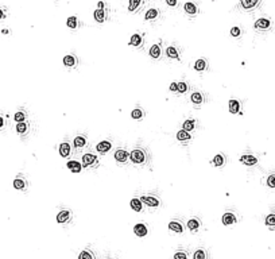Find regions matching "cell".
<instances>
[{"instance_id":"21","label":"cell","mask_w":275,"mask_h":259,"mask_svg":"<svg viewBox=\"0 0 275 259\" xmlns=\"http://www.w3.org/2000/svg\"><path fill=\"white\" fill-rule=\"evenodd\" d=\"M144 43V35L142 33H136L130 38V46L136 47V49H142Z\"/></svg>"},{"instance_id":"27","label":"cell","mask_w":275,"mask_h":259,"mask_svg":"<svg viewBox=\"0 0 275 259\" xmlns=\"http://www.w3.org/2000/svg\"><path fill=\"white\" fill-rule=\"evenodd\" d=\"M131 117H132L134 120L142 121V120L144 119V117H146V111H144L143 108H142V107H140V105H139V104H138V105L135 107L134 110L131 111Z\"/></svg>"},{"instance_id":"32","label":"cell","mask_w":275,"mask_h":259,"mask_svg":"<svg viewBox=\"0 0 275 259\" xmlns=\"http://www.w3.org/2000/svg\"><path fill=\"white\" fill-rule=\"evenodd\" d=\"M130 207H131V209L138 212V213H142L143 209H144V205L142 202V200L139 197H132L131 201H130Z\"/></svg>"},{"instance_id":"46","label":"cell","mask_w":275,"mask_h":259,"mask_svg":"<svg viewBox=\"0 0 275 259\" xmlns=\"http://www.w3.org/2000/svg\"><path fill=\"white\" fill-rule=\"evenodd\" d=\"M6 124H7V120H6V117H4L3 115H0V130H3L4 127H6Z\"/></svg>"},{"instance_id":"17","label":"cell","mask_w":275,"mask_h":259,"mask_svg":"<svg viewBox=\"0 0 275 259\" xmlns=\"http://www.w3.org/2000/svg\"><path fill=\"white\" fill-rule=\"evenodd\" d=\"M239 161H240L243 165H246V166H255V165H258V157H255L252 153H244L243 155H240Z\"/></svg>"},{"instance_id":"38","label":"cell","mask_w":275,"mask_h":259,"mask_svg":"<svg viewBox=\"0 0 275 259\" xmlns=\"http://www.w3.org/2000/svg\"><path fill=\"white\" fill-rule=\"evenodd\" d=\"M190 90V84L186 80H181L178 83V93L179 94H186Z\"/></svg>"},{"instance_id":"18","label":"cell","mask_w":275,"mask_h":259,"mask_svg":"<svg viewBox=\"0 0 275 259\" xmlns=\"http://www.w3.org/2000/svg\"><path fill=\"white\" fill-rule=\"evenodd\" d=\"M193 69H194L197 73H205L206 70L209 69V63H208V60L206 58H198V60L194 62V65H193Z\"/></svg>"},{"instance_id":"7","label":"cell","mask_w":275,"mask_h":259,"mask_svg":"<svg viewBox=\"0 0 275 259\" xmlns=\"http://www.w3.org/2000/svg\"><path fill=\"white\" fill-rule=\"evenodd\" d=\"M93 18L97 23H104V22L108 19V12L105 8L104 2H98L97 4V10L93 12Z\"/></svg>"},{"instance_id":"43","label":"cell","mask_w":275,"mask_h":259,"mask_svg":"<svg viewBox=\"0 0 275 259\" xmlns=\"http://www.w3.org/2000/svg\"><path fill=\"white\" fill-rule=\"evenodd\" d=\"M266 184H267L268 188L275 189V173H271V174L267 177V181H266Z\"/></svg>"},{"instance_id":"36","label":"cell","mask_w":275,"mask_h":259,"mask_svg":"<svg viewBox=\"0 0 275 259\" xmlns=\"http://www.w3.org/2000/svg\"><path fill=\"white\" fill-rule=\"evenodd\" d=\"M189 258H190V252L186 248H182V247L175 250L174 255H173V259H189Z\"/></svg>"},{"instance_id":"31","label":"cell","mask_w":275,"mask_h":259,"mask_svg":"<svg viewBox=\"0 0 275 259\" xmlns=\"http://www.w3.org/2000/svg\"><path fill=\"white\" fill-rule=\"evenodd\" d=\"M159 16H161V11L158 10V8H150V10L146 11V13H144V19L147 22H155L159 19Z\"/></svg>"},{"instance_id":"3","label":"cell","mask_w":275,"mask_h":259,"mask_svg":"<svg viewBox=\"0 0 275 259\" xmlns=\"http://www.w3.org/2000/svg\"><path fill=\"white\" fill-rule=\"evenodd\" d=\"M81 163H82V167L87 170H94L100 166V159L94 153H85L82 155V159H81Z\"/></svg>"},{"instance_id":"4","label":"cell","mask_w":275,"mask_h":259,"mask_svg":"<svg viewBox=\"0 0 275 259\" xmlns=\"http://www.w3.org/2000/svg\"><path fill=\"white\" fill-rule=\"evenodd\" d=\"M73 221V212L69 208H61L57 213V223L62 227H69Z\"/></svg>"},{"instance_id":"23","label":"cell","mask_w":275,"mask_h":259,"mask_svg":"<svg viewBox=\"0 0 275 259\" xmlns=\"http://www.w3.org/2000/svg\"><path fill=\"white\" fill-rule=\"evenodd\" d=\"M197 126H198L197 119H194V117H188V119H185L182 123V130L188 131V132H193V131L197 128Z\"/></svg>"},{"instance_id":"40","label":"cell","mask_w":275,"mask_h":259,"mask_svg":"<svg viewBox=\"0 0 275 259\" xmlns=\"http://www.w3.org/2000/svg\"><path fill=\"white\" fill-rule=\"evenodd\" d=\"M264 224L267 225L270 229H274V228H275V212H271L270 215L266 216Z\"/></svg>"},{"instance_id":"6","label":"cell","mask_w":275,"mask_h":259,"mask_svg":"<svg viewBox=\"0 0 275 259\" xmlns=\"http://www.w3.org/2000/svg\"><path fill=\"white\" fill-rule=\"evenodd\" d=\"M205 101H206V97H205V93L202 92V90L196 89L190 93V103L193 104V107L194 108L202 107L205 104Z\"/></svg>"},{"instance_id":"14","label":"cell","mask_w":275,"mask_h":259,"mask_svg":"<svg viewBox=\"0 0 275 259\" xmlns=\"http://www.w3.org/2000/svg\"><path fill=\"white\" fill-rule=\"evenodd\" d=\"M201 227H202L201 219L200 217H197V216H192L186 223V228L190 231L192 234H197L198 231L201 229Z\"/></svg>"},{"instance_id":"42","label":"cell","mask_w":275,"mask_h":259,"mask_svg":"<svg viewBox=\"0 0 275 259\" xmlns=\"http://www.w3.org/2000/svg\"><path fill=\"white\" fill-rule=\"evenodd\" d=\"M241 34H243L241 27L235 26V27H232V29H231V35H232L233 38H239V37H241Z\"/></svg>"},{"instance_id":"47","label":"cell","mask_w":275,"mask_h":259,"mask_svg":"<svg viewBox=\"0 0 275 259\" xmlns=\"http://www.w3.org/2000/svg\"><path fill=\"white\" fill-rule=\"evenodd\" d=\"M7 18V12L3 10V8H0V20H3V19H6Z\"/></svg>"},{"instance_id":"13","label":"cell","mask_w":275,"mask_h":259,"mask_svg":"<svg viewBox=\"0 0 275 259\" xmlns=\"http://www.w3.org/2000/svg\"><path fill=\"white\" fill-rule=\"evenodd\" d=\"M237 221H239V217H237V213H236L235 211H227V212H224V215H223V217H221V223H223L225 227L235 225Z\"/></svg>"},{"instance_id":"20","label":"cell","mask_w":275,"mask_h":259,"mask_svg":"<svg viewBox=\"0 0 275 259\" xmlns=\"http://www.w3.org/2000/svg\"><path fill=\"white\" fill-rule=\"evenodd\" d=\"M175 138H177L178 142L181 144H183V146H186V144H189L193 140L192 134L188 132V131H185V130H179L177 132V135H175Z\"/></svg>"},{"instance_id":"49","label":"cell","mask_w":275,"mask_h":259,"mask_svg":"<svg viewBox=\"0 0 275 259\" xmlns=\"http://www.w3.org/2000/svg\"><path fill=\"white\" fill-rule=\"evenodd\" d=\"M105 259H116V258H111V256H109V258H105Z\"/></svg>"},{"instance_id":"10","label":"cell","mask_w":275,"mask_h":259,"mask_svg":"<svg viewBox=\"0 0 275 259\" xmlns=\"http://www.w3.org/2000/svg\"><path fill=\"white\" fill-rule=\"evenodd\" d=\"M114 158L119 165L123 166L130 161V151L125 147H119V148H116V151L114 154Z\"/></svg>"},{"instance_id":"25","label":"cell","mask_w":275,"mask_h":259,"mask_svg":"<svg viewBox=\"0 0 275 259\" xmlns=\"http://www.w3.org/2000/svg\"><path fill=\"white\" fill-rule=\"evenodd\" d=\"M183 11L186 12L189 16H196L200 10H198V6L194 2H186L183 4Z\"/></svg>"},{"instance_id":"39","label":"cell","mask_w":275,"mask_h":259,"mask_svg":"<svg viewBox=\"0 0 275 259\" xmlns=\"http://www.w3.org/2000/svg\"><path fill=\"white\" fill-rule=\"evenodd\" d=\"M66 24L69 27L70 30H77L78 26H80V22H78V18L77 16H69L66 20Z\"/></svg>"},{"instance_id":"9","label":"cell","mask_w":275,"mask_h":259,"mask_svg":"<svg viewBox=\"0 0 275 259\" xmlns=\"http://www.w3.org/2000/svg\"><path fill=\"white\" fill-rule=\"evenodd\" d=\"M167 227H169V229L171 231V232L178 234V235H182L185 232V229H186V225L183 224V220L179 219V217H175V219L170 220Z\"/></svg>"},{"instance_id":"24","label":"cell","mask_w":275,"mask_h":259,"mask_svg":"<svg viewBox=\"0 0 275 259\" xmlns=\"http://www.w3.org/2000/svg\"><path fill=\"white\" fill-rule=\"evenodd\" d=\"M210 163L214 167H224L225 165H227V157H225V154L219 153L213 157V159L210 161Z\"/></svg>"},{"instance_id":"37","label":"cell","mask_w":275,"mask_h":259,"mask_svg":"<svg viewBox=\"0 0 275 259\" xmlns=\"http://www.w3.org/2000/svg\"><path fill=\"white\" fill-rule=\"evenodd\" d=\"M258 3H259V0H240V6L243 10H246V11L255 8L258 6Z\"/></svg>"},{"instance_id":"15","label":"cell","mask_w":275,"mask_h":259,"mask_svg":"<svg viewBox=\"0 0 275 259\" xmlns=\"http://www.w3.org/2000/svg\"><path fill=\"white\" fill-rule=\"evenodd\" d=\"M62 63H64V66L67 67V69H76V67L78 66V57L73 53L66 54L64 57V60H62Z\"/></svg>"},{"instance_id":"29","label":"cell","mask_w":275,"mask_h":259,"mask_svg":"<svg viewBox=\"0 0 275 259\" xmlns=\"http://www.w3.org/2000/svg\"><path fill=\"white\" fill-rule=\"evenodd\" d=\"M78 259H96V251L91 247H85L80 251L78 254Z\"/></svg>"},{"instance_id":"1","label":"cell","mask_w":275,"mask_h":259,"mask_svg":"<svg viewBox=\"0 0 275 259\" xmlns=\"http://www.w3.org/2000/svg\"><path fill=\"white\" fill-rule=\"evenodd\" d=\"M130 161L136 166L150 165V161H151L150 150H148L147 147L142 146V144H136V146L130 151Z\"/></svg>"},{"instance_id":"30","label":"cell","mask_w":275,"mask_h":259,"mask_svg":"<svg viewBox=\"0 0 275 259\" xmlns=\"http://www.w3.org/2000/svg\"><path fill=\"white\" fill-rule=\"evenodd\" d=\"M192 259H209V251L205 247H197L193 251Z\"/></svg>"},{"instance_id":"41","label":"cell","mask_w":275,"mask_h":259,"mask_svg":"<svg viewBox=\"0 0 275 259\" xmlns=\"http://www.w3.org/2000/svg\"><path fill=\"white\" fill-rule=\"evenodd\" d=\"M142 4H143V0H130L128 11H130V12H135L136 10H139V8H140Z\"/></svg>"},{"instance_id":"2","label":"cell","mask_w":275,"mask_h":259,"mask_svg":"<svg viewBox=\"0 0 275 259\" xmlns=\"http://www.w3.org/2000/svg\"><path fill=\"white\" fill-rule=\"evenodd\" d=\"M143 205L147 207V208H151V209H158V208L162 207V200H161V196L155 192L152 193H144L142 194L140 197Z\"/></svg>"},{"instance_id":"11","label":"cell","mask_w":275,"mask_h":259,"mask_svg":"<svg viewBox=\"0 0 275 259\" xmlns=\"http://www.w3.org/2000/svg\"><path fill=\"white\" fill-rule=\"evenodd\" d=\"M114 148V140L112 139H104V140H100L97 144H96V151L100 154V155H105Z\"/></svg>"},{"instance_id":"22","label":"cell","mask_w":275,"mask_h":259,"mask_svg":"<svg viewBox=\"0 0 275 259\" xmlns=\"http://www.w3.org/2000/svg\"><path fill=\"white\" fill-rule=\"evenodd\" d=\"M148 56H150L152 60H161L162 58V43L158 42V43H154L152 46L148 50Z\"/></svg>"},{"instance_id":"26","label":"cell","mask_w":275,"mask_h":259,"mask_svg":"<svg viewBox=\"0 0 275 259\" xmlns=\"http://www.w3.org/2000/svg\"><path fill=\"white\" fill-rule=\"evenodd\" d=\"M15 130H16V134H18V135H20V136H23V138H24V136L29 135V132H30V123H29V121H22V123H16Z\"/></svg>"},{"instance_id":"33","label":"cell","mask_w":275,"mask_h":259,"mask_svg":"<svg viewBox=\"0 0 275 259\" xmlns=\"http://www.w3.org/2000/svg\"><path fill=\"white\" fill-rule=\"evenodd\" d=\"M228 108L231 113H240L241 111V101L237 99H231L228 101Z\"/></svg>"},{"instance_id":"19","label":"cell","mask_w":275,"mask_h":259,"mask_svg":"<svg viewBox=\"0 0 275 259\" xmlns=\"http://www.w3.org/2000/svg\"><path fill=\"white\" fill-rule=\"evenodd\" d=\"M148 232H150V229H148V225L146 223H138V224H135V227H134V234L136 235L138 238H146Z\"/></svg>"},{"instance_id":"34","label":"cell","mask_w":275,"mask_h":259,"mask_svg":"<svg viewBox=\"0 0 275 259\" xmlns=\"http://www.w3.org/2000/svg\"><path fill=\"white\" fill-rule=\"evenodd\" d=\"M66 166H67V169H69L71 173H81V171H82V169H84V167H82V163L78 162V161H76V159L67 161Z\"/></svg>"},{"instance_id":"28","label":"cell","mask_w":275,"mask_h":259,"mask_svg":"<svg viewBox=\"0 0 275 259\" xmlns=\"http://www.w3.org/2000/svg\"><path fill=\"white\" fill-rule=\"evenodd\" d=\"M270 26H271V20L267 19V18H260L255 22V30H260V31H264V30H268Z\"/></svg>"},{"instance_id":"44","label":"cell","mask_w":275,"mask_h":259,"mask_svg":"<svg viewBox=\"0 0 275 259\" xmlns=\"http://www.w3.org/2000/svg\"><path fill=\"white\" fill-rule=\"evenodd\" d=\"M169 89H170V92H173V93H178V83H175V81H173V83L170 84Z\"/></svg>"},{"instance_id":"5","label":"cell","mask_w":275,"mask_h":259,"mask_svg":"<svg viewBox=\"0 0 275 259\" xmlns=\"http://www.w3.org/2000/svg\"><path fill=\"white\" fill-rule=\"evenodd\" d=\"M88 135L85 132H81V134H77L73 138V150L74 153H80L82 151L84 148L88 147Z\"/></svg>"},{"instance_id":"12","label":"cell","mask_w":275,"mask_h":259,"mask_svg":"<svg viewBox=\"0 0 275 259\" xmlns=\"http://www.w3.org/2000/svg\"><path fill=\"white\" fill-rule=\"evenodd\" d=\"M13 188L16 190H19V192H27V189H29V181H27V178L23 174L19 173L13 178Z\"/></svg>"},{"instance_id":"8","label":"cell","mask_w":275,"mask_h":259,"mask_svg":"<svg viewBox=\"0 0 275 259\" xmlns=\"http://www.w3.org/2000/svg\"><path fill=\"white\" fill-rule=\"evenodd\" d=\"M58 153L62 158H69L73 153V144H71V140H69L67 138H65L58 146Z\"/></svg>"},{"instance_id":"45","label":"cell","mask_w":275,"mask_h":259,"mask_svg":"<svg viewBox=\"0 0 275 259\" xmlns=\"http://www.w3.org/2000/svg\"><path fill=\"white\" fill-rule=\"evenodd\" d=\"M166 4L171 8H177L179 3H178V0H166Z\"/></svg>"},{"instance_id":"16","label":"cell","mask_w":275,"mask_h":259,"mask_svg":"<svg viewBox=\"0 0 275 259\" xmlns=\"http://www.w3.org/2000/svg\"><path fill=\"white\" fill-rule=\"evenodd\" d=\"M166 56H167V58H170V60L182 61L181 50L178 49V46H175V45H170V46L166 47Z\"/></svg>"},{"instance_id":"48","label":"cell","mask_w":275,"mask_h":259,"mask_svg":"<svg viewBox=\"0 0 275 259\" xmlns=\"http://www.w3.org/2000/svg\"><path fill=\"white\" fill-rule=\"evenodd\" d=\"M2 33H3L4 35H7V34H10V33H11V31H10V30H8V29H3V30H2Z\"/></svg>"},{"instance_id":"35","label":"cell","mask_w":275,"mask_h":259,"mask_svg":"<svg viewBox=\"0 0 275 259\" xmlns=\"http://www.w3.org/2000/svg\"><path fill=\"white\" fill-rule=\"evenodd\" d=\"M27 119H29V112H27L24 108H19L15 115H13V120L16 121V123H22V121H27Z\"/></svg>"}]
</instances>
